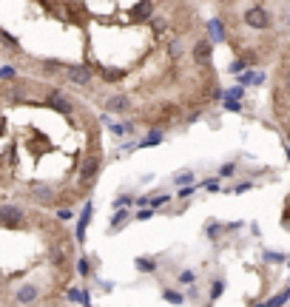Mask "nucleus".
<instances>
[{"label": "nucleus", "instance_id": "obj_9", "mask_svg": "<svg viewBox=\"0 0 290 307\" xmlns=\"http://www.w3.org/2000/svg\"><path fill=\"white\" fill-rule=\"evenodd\" d=\"M69 77H71V83H80V86H83V83H88V80H91V74H88L86 69H77V66H69Z\"/></svg>", "mask_w": 290, "mask_h": 307}, {"label": "nucleus", "instance_id": "obj_20", "mask_svg": "<svg viewBox=\"0 0 290 307\" xmlns=\"http://www.w3.org/2000/svg\"><path fill=\"white\" fill-rule=\"evenodd\" d=\"M71 216H74V213H71V208H60V211H57V219H60V222H69Z\"/></svg>", "mask_w": 290, "mask_h": 307}, {"label": "nucleus", "instance_id": "obj_21", "mask_svg": "<svg viewBox=\"0 0 290 307\" xmlns=\"http://www.w3.org/2000/svg\"><path fill=\"white\" fill-rule=\"evenodd\" d=\"M193 281V270H182L179 273V284H191Z\"/></svg>", "mask_w": 290, "mask_h": 307}, {"label": "nucleus", "instance_id": "obj_15", "mask_svg": "<svg viewBox=\"0 0 290 307\" xmlns=\"http://www.w3.org/2000/svg\"><path fill=\"white\" fill-rule=\"evenodd\" d=\"M239 80H242V83H262V74H256V71H245Z\"/></svg>", "mask_w": 290, "mask_h": 307}, {"label": "nucleus", "instance_id": "obj_1", "mask_svg": "<svg viewBox=\"0 0 290 307\" xmlns=\"http://www.w3.org/2000/svg\"><path fill=\"white\" fill-rule=\"evenodd\" d=\"M0 222L9 225V228H18L20 222H23V213H20L18 208H12V205H3V208H0Z\"/></svg>", "mask_w": 290, "mask_h": 307}, {"label": "nucleus", "instance_id": "obj_2", "mask_svg": "<svg viewBox=\"0 0 290 307\" xmlns=\"http://www.w3.org/2000/svg\"><path fill=\"white\" fill-rule=\"evenodd\" d=\"M91 213H94V205L86 202V208H83L80 222H77V242H86V228H88V222H91Z\"/></svg>", "mask_w": 290, "mask_h": 307}, {"label": "nucleus", "instance_id": "obj_3", "mask_svg": "<svg viewBox=\"0 0 290 307\" xmlns=\"http://www.w3.org/2000/svg\"><path fill=\"white\" fill-rule=\"evenodd\" d=\"M69 256H71V242H69V239H60V242L52 247V262L60 264V262H66Z\"/></svg>", "mask_w": 290, "mask_h": 307}, {"label": "nucleus", "instance_id": "obj_18", "mask_svg": "<svg viewBox=\"0 0 290 307\" xmlns=\"http://www.w3.org/2000/svg\"><path fill=\"white\" fill-rule=\"evenodd\" d=\"M125 219H128V211H117V216L111 219V228H120Z\"/></svg>", "mask_w": 290, "mask_h": 307}, {"label": "nucleus", "instance_id": "obj_29", "mask_svg": "<svg viewBox=\"0 0 290 307\" xmlns=\"http://www.w3.org/2000/svg\"><path fill=\"white\" fill-rule=\"evenodd\" d=\"M225 108H230V111H239V103H236V100H225Z\"/></svg>", "mask_w": 290, "mask_h": 307}, {"label": "nucleus", "instance_id": "obj_25", "mask_svg": "<svg viewBox=\"0 0 290 307\" xmlns=\"http://www.w3.org/2000/svg\"><path fill=\"white\" fill-rule=\"evenodd\" d=\"M264 259H267V262H284V256L281 253H264Z\"/></svg>", "mask_w": 290, "mask_h": 307}, {"label": "nucleus", "instance_id": "obj_8", "mask_svg": "<svg viewBox=\"0 0 290 307\" xmlns=\"http://www.w3.org/2000/svg\"><path fill=\"white\" fill-rule=\"evenodd\" d=\"M35 298H37V287H35V284H26V287L18 290V301H20V304H29V301H35Z\"/></svg>", "mask_w": 290, "mask_h": 307}, {"label": "nucleus", "instance_id": "obj_10", "mask_svg": "<svg viewBox=\"0 0 290 307\" xmlns=\"http://www.w3.org/2000/svg\"><path fill=\"white\" fill-rule=\"evenodd\" d=\"M151 12H154V6H151L148 0H142L140 6H137V12H134V18H137V20H145V18H151Z\"/></svg>", "mask_w": 290, "mask_h": 307}, {"label": "nucleus", "instance_id": "obj_28", "mask_svg": "<svg viewBox=\"0 0 290 307\" xmlns=\"http://www.w3.org/2000/svg\"><path fill=\"white\" fill-rule=\"evenodd\" d=\"M205 188H208V191H219V182H216V179H208V182H205Z\"/></svg>", "mask_w": 290, "mask_h": 307}, {"label": "nucleus", "instance_id": "obj_7", "mask_svg": "<svg viewBox=\"0 0 290 307\" xmlns=\"http://www.w3.org/2000/svg\"><path fill=\"white\" fill-rule=\"evenodd\" d=\"M284 301H290V287H284L281 293H276L273 298H267L264 304H256V307H281Z\"/></svg>", "mask_w": 290, "mask_h": 307}, {"label": "nucleus", "instance_id": "obj_17", "mask_svg": "<svg viewBox=\"0 0 290 307\" xmlns=\"http://www.w3.org/2000/svg\"><path fill=\"white\" fill-rule=\"evenodd\" d=\"M165 301H174V304H185V298L179 296V293H174V290H165Z\"/></svg>", "mask_w": 290, "mask_h": 307}, {"label": "nucleus", "instance_id": "obj_12", "mask_svg": "<svg viewBox=\"0 0 290 307\" xmlns=\"http://www.w3.org/2000/svg\"><path fill=\"white\" fill-rule=\"evenodd\" d=\"M157 142H162V131H151L145 140H142L140 148H151V145H157Z\"/></svg>", "mask_w": 290, "mask_h": 307}, {"label": "nucleus", "instance_id": "obj_11", "mask_svg": "<svg viewBox=\"0 0 290 307\" xmlns=\"http://www.w3.org/2000/svg\"><path fill=\"white\" fill-rule=\"evenodd\" d=\"M108 108H111V111H125V108H128V100H125V97H111V100H108Z\"/></svg>", "mask_w": 290, "mask_h": 307}, {"label": "nucleus", "instance_id": "obj_30", "mask_svg": "<svg viewBox=\"0 0 290 307\" xmlns=\"http://www.w3.org/2000/svg\"><path fill=\"white\" fill-rule=\"evenodd\" d=\"M0 77L9 80V77H15V71H12V69H0Z\"/></svg>", "mask_w": 290, "mask_h": 307}, {"label": "nucleus", "instance_id": "obj_14", "mask_svg": "<svg viewBox=\"0 0 290 307\" xmlns=\"http://www.w3.org/2000/svg\"><path fill=\"white\" fill-rule=\"evenodd\" d=\"M137 267H140L142 273H151L154 267H157V262H151V259H145V256H142V259H137Z\"/></svg>", "mask_w": 290, "mask_h": 307}, {"label": "nucleus", "instance_id": "obj_6", "mask_svg": "<svg viewBox=\"0 0 290 307\" xmlns=\"http://www.w3.org/2000/svg\"><path fill=\"white\" fill-rule=\"evenodd\" d=\"M97 168H100V159L97 157H88L86 165H83V171H80V176H83V182H88V179H94Z\"/></svg>", "mask_w": 290, "mask_h": 307}, {"label": "nucleus", "instance_id": "obj_31", "mask_svg": "<svg viewBox=\"0 0 290 307\" xmlns=\"http://www.w3.org/2000/svg\"><path fill=\"white\" fill-rule=\"evenodd\" d=\"M0 131H3V120H0Z\"/></svg>", "mask_w": 290, "mask_h": 307}, {"label": "nucleus", "instance_id": "obj_19", "mask_svg": "<svg viewBox=\"0 0 290 307\" xmlns=\"http://www.w3.org/2000/svg\"><path fill=\"white\" fill-rule=\"evenodd\" d=\"M233 174H236V165H233V162H228V165L219 168V176H233Z\"/></svg>", "mask_w": 290, "mask_h": 307}, {"label": "nucleus", "instance_id": "obj_16", "mask_svg": "<svg viewBox=\"0 0 290 307\" xmlns=\"http://www.w3.org/2000/svg\"><path fill=\"white\" fill-rule=\"evenodd\" d=\"M222 290H225V281L216 279V281H213V287H211V298H219V296H222Z\"/></svg>", "mask_w": 290, "mask_h": 307}, {"label": "nucleus", "instance_id": "obj_24", "mask_svg": "<svg viewBox=\"0 0 290 307\" xmlns=\"http://www.w3.org/2000/svg\"><path fill=\"white\" fill-rule=\"evenodd\" d=\"M151 216H154V211H151V208H142V211L137 213V219H151Z\"/></svg>", "mask_w": 290, "mask_h": 307}, {"label": "nucleus", "instance_id": "obj_26", "mask_svg": "<svg viewBox=\"0 0 290 307\" xmlns=\"http://www.w3.org/2000/svg\"><path fill=\"white\" fill-rule=\"evenodd\" d=\"M80 276H88V259H86V256L80 259Z\"/></svg>", "mask_w": 290, "mask_h": 307}, {"label": "nucleus", "instance_id": "obj_23", "mask_svg": "<svg viewBox=\"0 0 290 307\" xmlns=\"http://www.w3.org/2000/svg\"><path fill=\"white\" fill-rule=\"evenodd\" d=\"M191 193H193V188H191V185H185V188H179V191H176V196H179V199H188Z\"/></svg>", "mask_w": 290, "mask_h": 307}, {"label": "nucleus", "instance_id": "obj_4", "mask_svg": "<svg viewBox=\"0 0 290 307\" xmlns=\"http://www.w3.org/2000/svg\"><path fill=\"white\" fill-rule=\"evenodd\" d=\"M245 20H247V26H253V29H267V15H264V9H247Z\"/></svg>", "mask_w": 290, "mask_h": 307}, {"label": "nucleus", "instance_id": "obj_5", "mask_svg": "<svg viewBox=\"0 0 290 307\" xmlns=\"http://www.w3.org/2000/svg\"><path fill=\"white\" fill-rule=\"evenodd\" d=\"M211 52H213V46L208 40H199L196 49H193V57H196V63H208L211 60Z\"/></svg>", "mask_w": 290, "mask_h": 307}, {"label": "nucleus", "instance_id": "obj_27", "mask_svg": "<svg viewBox=\"0 0 290 307\" xmlns=\"http://www.w3.org/2000/svg\"><path fill=\"white\" fill-rule=\"evenodd\" d=\"M168 202V196H154V199H151V205H154V208H159V205H165Z\"/></svg>", "mask_w": 290, "mask_h": 307}, {"label": "nucleus", "instance_id": "obj_13", "mask_svg": "<svg viewBox=\"0 0 290 307\" xmlns=\"http://www.w3.org/2000/svg\"><path fill=\"white\" fill-rule=\"evenodd\" d=\"M208 29H211V37H213V40H222V35H225V32H222V23H219V20H211V23H208Z\"/></svg>", "mask_w": 290, "mask_h": 307}, {"label": "nucleus", "instance_id": "obj_22", "mask_svg": "<svg viewBox=\"0 0 290 307\" xmlns=\"http://www.w3.org/2000/svg\"><path fill=\"white\" fill-rule=\"evenodd\" d=\"M191 179H193V176H191V171H185V174H176V176H174V182H176V185L191 182Z\"/></svg>", "mask_w": 290, "mask_h": 307}]
</instances>
